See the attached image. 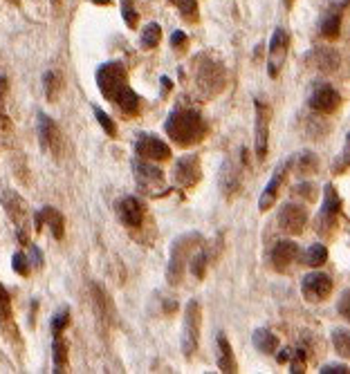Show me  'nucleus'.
Instances as JSON below:
<instances>
[{"mask_svg":"<svg viewBox=\"0 0 350 374\" xmlns=\"http://www.w3.org/2000/svg\"><path fill=\"white\" fill-rule=\"evenodd\" d=\"M202 245V236L191 231L182 233L180 238L173 240L171 251H168V267H166V278L171 285H180L185 280V276L189 271V260L196 253V249Z\"/></svg>","mask_w":350,"mask_h":374,"instance_id":"nucleus-4","label":"nucleus"},{"mask_svg":"<svg viewBox=\"0 0 350 374\" xmlns=\"http://www.w3.org/2000/svg\"><path fill=\"white\" fill-rule=\"evenodd\" d=\"M11 5H20V0H9Z\"/></svg>","mask_w":350,"mask_h":374,"instance_id":"nucleus-49","label":"nucleus"},{"mask_svg":"<svg viewBox=\"0 0 350 374\" xmlns=\"http://www.w3.org/2000/svg\"><path fill=\"white\" fill-rule=\"evenodd\" d=\"M251 343H254V347L258 349V352L263 354H274L276 347H279V336H276L272 330L268 328H258L254 332V336H251Z\"/></svg>","mask_w":350,"mask_h":374,"instance_id":"nucleus-27","label":"nucleus"},{"mask_svg":"<svg viewBox=\"0 0 350 374\" xmlns=\"http://www.w3.org/2000/svg\"><path fill=\"white\" fill-rule=\"evenodd\" d=\"M92 3H94V5H111L113 0H92Z\"/></svg>","mask_w":350,"mask_h":374,"instance_id":"nucleus-46","label":"nucleus"},{"mask_svg":"<svg viewBox=\"0 0 350 374\" xmlns=\"http://www.w3.org/2000/svg\"><path fill=\"white\" fill-rule=\"evenodd\" d=\"M285 171H287V164H281V166L274 171L272 179L268 182V186L263 188V193H261V200H258V209H261L263 213H265V211H270V209L274 207L276 198H279V188H281L283 179H285Z\"/></svg>","mask_w":350,"mask_h":374,"instance_id":"nucleus-23","label":"nucleus"},{"mask_svg":"<svg viewBox=\"0 0 350 374\" xmlns=\"http://www.w3.org/2000/svg\"><path fill=\"white\" fill-rule=\"evenodd\" d=\"M207 262H209V256H207V249H204L202 245L196 249V253L191 256L189 260V271L196 276L198 280L204 278V273H207Z\"/></svg>","mask_w":350,"mask_h":374,"instance_id":"nucleus-29","label":"nucleus"},{"mask_svg":"<svg viewBox=\"0 0 350 374\" xmlns=\"http://www.w3.org/2000/svg\"><path fill=\"white\" fill-rule=\"evenodd\" d=\"M39 141L41 148L50 153L54 160H61L63 155V135L58 126L54 124L52 117H47L45 112H39Z\"/></svg>","mask_w":350,"mask_h":374,"instance_id":"nucleus-10","label":"nucleus"},{"mask_svg":"<svg viewBox=\"0 0 350 374\" xmlns=\"http://www.w3.org/2000/svg\"><path fill=\"white\" fill-rule=\"evenodd\" d=\"M135 153L139 160H149V162H164L171 157V146L166 141H162L155 135H139L135 139Z\"/></svg>","mask_w":350,"mask_h":374,"instance_id":"nucleus-16","label":"nucleus"},{"mask_svg":"<svg viewBox=\"0 0 350 374\" xmlns=\"http://www.w3.org/2000/svg\"><path fill=\"white\" fill-rule=\"evenodd\" d=\"M342 16H344L342 5H332L328 11H325L323 18H321V36L335 41L337 36H339V30H342Z\"/></svg>","mask_w":350,"mask_h":374,"instance_id":"nucleus-25","label":"nucleus"},{"mask_svg":"<svg viewBox=\"0 0 350 374\" xmlns=\"http://www.w3.org/2000/svg\"><path fill=\"white\" fill-rule=\"evenodd\" d=\"M339 5H342V7H346V5H348V0H339Z\"/></svg>","mask_w":350,"mask_h":374,"instance_id":"nucleus-50","label":"nucleus"},{"mask_svg":"<svg viewBox=\"0 0 350 374\" xmlns=\"http://www.w3.org/2000/svg\"><path fill=\"white\" fill-rule=\"evenodd\" d=\"M11 267H14V271H16L18 276H30V271H32L30 258H27L23 251H16V253H14V258H11Z\"/></svg>","mask_w":350,"mask_h":374,"instance_id":"nucleus-39","label":"nucleus"},{"mask_svg":"<svg viewBox=\"0 0 350 374\" xmlns=\"http://www.w3.org/2000/svg\"><path fill=\"white\" fill-rule=\"evenodd\" d=\"M132 175H135L137 188L146 195H158L164 191V173L158 166H153L149 160H132Z\"/></svg>","mask_w":350,"mask_h":374,"instance_id":"nucleus-7","label":"nucleus"},{"mask_svg":"<svg viewBox=\"0 0 350 374\" xmlns=\"http://www.w3.org/2000/svg\"><path fill=\"white\" fill-rule=\"evenodd\" d=\"M348 303H350V292H344V296H342V303H339V314H342L344 318H350Z\"/></svg>","mask_w":350,"mask_h":374,"instance_id":"nucleus-44","label":"nucleus"},{"mask_svg":"<svg viewBox=\"0 0 350 374\" xmlns=\"http://www.w3.org/2000/svg\"><path fill=\"white\" fill-rule=\"evenodd\" d=\"M162 41V27L158 22H149L146 27L142 30V47L144 50H153V47H158Z\"/></svg>","mask_w":350,"mask_h":374,"instance_id":"nucleus-32","label":"nucleus"},{"mask_svg":"<svg viewBox=\"0 0 350 374\" xmlns=\"http://www.w3.org/2000/svg\"><path fill=\"white\" fill-rule=\"evenodd\" d=\"M294 195L296 198H304V200H308V202H312V200H315L317 198V188H315V184H308V182H304V184H296L294 188Z\"/></svg>","mask_w":350,"mask_h":374,"instance_id":"nucleus-42","label":"nucleus"},{"mask_svg":"<svg viewBox=\"0 0 350 374\" xmlns=\"http://www.w3.org/2000/svg\"><path fill=\"white\" fill-rule=\"evenodd\" d=\"M306 61L310 67H315L319 72H335L337 67H339L342 58L332 47H315V50H310L306 54Z\"/></svg>","mask_w":350,"mask_h":374,"instance_id":"nucleus-20","label":"nucleus"},{"mask_svg":"<svg viewBox=\"0 0 350 374\" xmlns=\"http://www.w3.org/2000/svg\"><path fill=\"white\" fill-rule=\"evenodd\" d=\"M11 321V298L9 292L0 283V323H7Z\"/></svg>","mask_w":350,"mask_h":374,"instance_id":"nucleus-40","label":"nucleus"},{"mask_svg":"<svg viewBox=\"0 0 350 374\" xmlns=\"http://www.w3.org/2000/svg\"><path fill=\"white\" fill-rule=\"evenodd\" d=\"M43 222L50 226V231L56 240H63V233H65V220H63V213L54 209V207H43L39 213H36V231H41Z\"/></svg>","mask_w":350,"mask_h":374,"instance_id":"nucleus-21","label":"nucleus"},{"mask_svg":"<svg viewBox=\"0 0 350 374\" xmlns=\"http://www.w3.org/2000/svg\"><path fill=\"white\" fill-rule=\"evenodd\" d=\"M96 88L101 90L106 101L115 103L124 115L139 112V96L128 86V72L119 61L99 65V70H96Z\"/></svg>","mask_w":350,"mask_h":374,"instance_id":"nucleus-1","label":"nucleus"},{"mask_svg":"<svg viewBox=\"0 0 350 374\" xmlns=\"http://www.w3.org/2000/svg\"><path fill=\"white\" fill-rule=\"evenodd\" d=\"M92 112H94V119H96V122H99V126L106 130V135L115 137V135H117V126H115V122H113V119L108 117L104 110H99V108H96V105H92Z\"/></svg>","mask_w":350,"mask_h":374,"instance_id":"nucleus-38","label":"nucleus"},{"mask_svg":"<svg viewBox=\"0 0 350 374\" xmlns=\"http://www.w3.org/2000/svg\"><path fill=\"white\" fill-rule=\"evenodd\" d=\"M52 3H54V7H56V9L61 7V0H52Z\"/></svg>","mask_w":350,"mask_h":374,"instance_id":"nucleus-48","label":"nucleus"},{"mask_svg":"<svg viewBox=\"0 0 350 374\" xmlns=\"http://www.w3.org/2000/svg\"><path fill=\"white\" fill-rule=\"evenodd\" d=\"M287 47H289V34L287 30L279 27L272 34V41L268 47V75L272 79L279 77V72L285 63V56H287Z\"/></svg>","mask_w":350,"mask_h":374,"instance_id":"nucleus-14","label":"nucleus"},{"mask_svg":"<svg viewBox=\"0 0 350 374\" xmlns=\"http://www.w3.org/2000/svg\"><path fill=\"white\" fill-rule=\"evenodd\" d=\"M240 186H243V173H240V168L234 162H225L223 164V173H220V188H223V195L232 200L234 195L240 193Z\"/></svg>","mask_w":350,"mask_h":374,"instance_id":"nucleus-22","label":"nucleus"},{"mask_svg":"<svg viewBox=\"0 0 350 374\" xmlns=\"http://www.w3.org/2000/svg\"><path fill=\"white\" fill-rule=\"evenodd\" d=\"M164 130L177 146L191 148L207 137L209 126L198 110H191V108H175V110L166 117Z\"/></svg>","mask_w":350,"mask_h":374,"instance_id":"nucleus-2","label":"nucleus"},{"mask_svg":"<svg viewBox=\"0 0 350 374\" xmlns=\"http://www.w3.org/2000/svg\"><path fill=\"white\" fill-rule=\"evenodd\" d=\"M319 372H321V374H346V372H348V366H344V363H332V366H323Z\"/></svg>","mask_w":350,"mask_h":374,"instance_id":"nucleus-43","label":"nucleus"},{"mask_svg":"<svg viewBox=\"0 0 350 374\" xmlns=\"http://www.w3.org/2000/svg\"><path fill=\"white\" fill-rule=\"evenodd\" d=\"M332 345L342 356H350V332L344 328L332 330Z\"/></svg>","mask_w":350,"mask_h":374,"instance_id":"nucleus-35","label":"nucleus"},{"mask_svg":"<svg viewBox=\"0 0 350 374\" xmlns=\"http://www.w3.org/2000/svg\"><path fill=\"white\" fill-rule=\"evenodd\" d=\"M168 3L175 5L177 11H180V16H182L185 20H189V22H196L200 18V14H198V0H168Z\"/></svg>","mask_w":350,"mask_h":374,"instance_id":"nucleus-33","label":"nucleus"},{"mask_svg":"<svg viewBox=\"0 0 350 374\" xmlns=\"http://www.w3.org/2000/svg\"><path fill=\"white\" fill-rule=\"evenodd\" d=\"M299 258V245L292 240H281L276 243L270 251V262L276 271H287L289 264Z\"/></svg>","mask_w":350,"mask_h":374,"instance_id":"nucleus-19","label":"nucleus"},{"mask_svg":"<svg viewBox=\"0 0 350 374\" xmlns=\"http://www.w3.org/2000/svg\"><path fill=\"white\" fill-rule=\"evenodd\" d=\"M122 16H124V22L130 27V30H135L137 27V11H135V5H132V0H122Z\"/></svg>","mask_w":350,"mask_h":374,"instance_id":"nucleus-41","label":"nucleus"},{"mask_svg":"<svg viewBox=\"0 0 350 374\" xmlns=\"http://www.w3.org/2000/svg\"><path fill=\"white\" fill-rule=\"evenodd\" d=\"M202 177V168H200V157L198 155H185L175 162L173 168V179L177 186L182 188H193Z\"/></svg>","mask_w":350,"mask_h":374,"instance_id":"nucleus-15","label":"nucleus"},{"mask_svg":"<svg viewBox=\"0 0 350 374\" xmlns=\"http://www.w3.org/2000/svg\"><path fill=\"white\" fill-rule=\"evenodd\" d=\"M306 349H301V347H296V349H289V356H287V361H289V372H294V374H304L306 372Z\"/></svg>","mask_w":350,"mask_h":374,"instance_id":"nucleus-36","label":"nucleus"},{"mask_svg":"<svg viewBox=\"0 0 350 374\" xmlns=\"http://www.w3.org/2000/svg\"><path fill=\"white\" fill-rule=\"evenodd\" d=\"M90 294H92V305L96 311V318H99L106 328H111V325L115 323V316H117V309H115L111 294H108L104 285H99V283H92Z\"/></svg>","mask_w":350,"mask_h":374,"instance_id":"nucleus-18","label":"nucleus"},{"mask_svg":"<svg viewBox=\"0 0 350 374\" xmlns=\"http://www.w3.org/2000/svg\"><path fill=\"white\" fill-rule=\"evenodd\" d=\"M0 202H3V209L9 215V220L16 226V236L20 240V245H30V207L27 202L23 200L16 191H3L0 195Z\"/></svg>","mask_w":350,"mask_h":374,"instance_id":"nucleus-5","label":"nucleus"},{"mask_svg":"<svg viewBox=\"0 0 350 374\" xmlns=\"http://www.w3.org/2000/svg\"><path fill=\"white\" fill-rule=\"evenodd\" d=\"M215 345H218V370L225 372V374L238 372V363H236L232 343H229V339H227L225 334H218V339H215Z\"/></svg>","mask_w":350,"mask_h":374,"instance_id":"nucleus-26","label":"nucleus"},{"mask_svg":"<svg viewBox=\"0 0 350 374\" xmlns=\"http://www.w3.org/2000/svg\"><path fill=\"white\" fill-rule=\"evenodd\" d=\"M304 262L308 264V267H321V264L328 262V249H325L323 245H310L304 253Z\"/></svg>","mask_w":350,"mask_h":374,"instance_id":"nucleus-30","label":"nucleus"},{"mask_svg":"<svg viewBox=\"0 0 350 374\" xmlns=\"http://www.w3.org/2000/svg\"><path fill=\"white\" fill-rule=\"evenodd\" d=\"M254 112H256V122H254V150H256V160L265 162L268 157V148H270V119H272V110L270 105L256 99L254 101Z\"/></svg>","mask_w":350,"mask_h":374,"instance_id":"nucleus-8","label":"nucleus"},{"mask_svg":"<svg viewBox=\"0 0 350 374\" xmlns=\"http://www.w3.org/2000/svg\"><path fill=\"white\" fill-rule=\"evenodd\" d=\"M43 88H45V96H47V101L50 103H56V99H58V92H61V88H63V83H61V79H58V75L56 72H45L43 75Z\"/></svg>","mask_w":350,"mask_h":374,"instance_id":"nucleus-31","label":"nucleus"},{"mask_svg":"<svg viewBox=\"0 0 350 374\" xmlns=\"http://www.w3.org/2000/svg\"><path fill=\"white\" fill-rule=\"evenodd\" d=\"M185 43H187V34H185V32H173L171 45H173V47H180V45H185Z\"/></svg>","mask_w":350,"mask_h":374,"instance_id":"nucleus-45","label":"nucleus"},{"mask_svg":"<svg viewBox=\"0 0 350 374\" xmlns=\"http://www.w3.org/2000/svg\"><path fill=\"white\" fill-rule=\"evenodd\" d=\"M332 278L328 273H321V271H312L308 276H304V280H301V294L308 300V303H321L330 294H332Z\"/></svg>","mask_w":350,"mask_h":374,"instance_id":"nucleus-12","label":"nucleus"},{"mask_svg":"<svg viewBox=\"0 0 350 374\" xmlns=\"http://www.w3.org/2000/svg\"><path fill=\"white\" fill-rule=\"evenodd\" d=\"M68 325H70V309L63 307V309H58L54 316H52V334L54 336H61Z\"/></svg>","mask_w":350,"mask_h":374,"instance_id":"nucleus-37","label":"nucleus"},{"mask_svg":"<svg viewBox=\"0 0 350 374\" xmlns=\"http://www.w3.org/2000/svg\"><path fill=\"white\" fill-rule=\"evenodd\" d=\"M287 168H294V173L299 177H308V175H315L319 171V160H317V155L315 153H310V150H304V153H299L294 155L292 160L285 162Z\"/></svg>","mask_w":350,"mask_h":374,"instance_id":"nucleus-24","label":"nucleus"},{"mask_svg":"<svg viewBox=\"0 0 350 374\" xmlns=\"http://www.w3.org/2000/svg\"><path fill=\"white\" fill-rule=\"evenodd\" d=\"M193 83H196L198 96L202 101L213 99L225 88V65L215 61L209 54H198L193 58Z\"/></svg>","mask_w":350,"mask_h":374,"instance_id":"nucleus-3","label":"nucleus"},{"mask_svg":"<svg viewBox=\"0 0 350 374\" xmlns=\"http://www.w3.org/2000/svg\"><path fill=\"white\" fill-rule=\"evenodd\" d=\"M310 108L319 115H332L339 110L342 105V94L337 92L332 86L328 83H315V88L310 92V99H308Z\"/></svg>","mask_w":350,"mask_h":374,"instance_id":"nucleus-11","label":"nucleus"},{"mask_svg":"<svg viewBox=\"0 0 350 374\" xmlns=\"http://www.w3.org/2000/svg\"><path fill=\"white\" fill-rule=\"evenodd\" d=\"M7 90H9V83L7 77L0 75V132H9L11 130V122L5 112V99H7Z\"/></svg>","mask_w":350,"mask_h":374,"instance_id":"nucleus-34","label":"nucleus"},{"mask_svg":"<svg viewBox=\"0 0 350 374\" xmlns=\"http://www.w3.org/2000/svg\"><path fill=\"white\" fill-rule=\"evenodd\" d=\"M117 215L119 220H122L124 226L128 228H139L144 218H146V207H144V202L135 195H128L124 200H119L117 204Z\"/></svg>","mask_w":350,"mask_h":374,"instance_id":"nucleus-17","label":"nucleus"},{"mask_svg":"<svg viewBox=\"0 0 350 374\" xmlns=\"http://www.w3.org/2000/svg\"><path fill=\"white\" fill-rule=\"evenodd\" d=\"M52 359H54V372L56 374H61V372L68 370V343L61 339V336H54Z\"/></svg>","mask_w":350,"mask_h":374,"instance_id":"nucleus-28","label":"nucleus"},{"mask_svg":"<svg viewBox=\"0 0 350 374\" xmlns=\"http://www.w3.org/2000/svg\"><path fill=\"white\" fill-rule=\"evenodd\" d=\"M339 215H342V198H339V193H337V186L325 184L323 207H321V213H319V231L323 236H332Z\"/></svg>","mask_w":350,"mask_h":374,"instance_id":"nucleus-9","label":"nucleus"},{"mask_svg":"<svg viewBox=\"0 0 350 374\" xmlns=\"http://www.w3.org/2000/svg\"><path fill=\"white\" fill-rule=\"evenodd\" d=\"M200 328H202V307L198 300H189L185 309V325H182V354L191 359L200 345Z\"/></svg>","mask_w":350,"mask_h":374,"instance_id":"nucleus-6","label":"nucleus"},{"mask_svg":"<svg viewBox=\"0 0 350 374\" xmlns=\"http://www.w3.org/2000/svg\"><path fill=\"white\" fill-rule=\"evenodd\" d=\"M283 3H285V7L289 9V7H292V5H294V0H283Z\"/></svg>","mask_w":350,"mask_h":374,"instance_id":"nucleus-47","label":"nucleus"},{"mask_svg":"<svg viewBox=\"0 0 350 374\" xmlns=\"http://www.w3.org/2000/svg\"><path fill=\"white\" fill-rule=\"evenodd\" d=\"M276 222H279V228L283 233L299 236V233H304V228L308 224V211L301 207V204L287 202V204H283V207H281Z\"/></svg>","mask_w":350,"mask_h":374,"instance_id":"nucleus-13","label":"nucleus"}]
</instances>
